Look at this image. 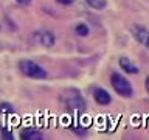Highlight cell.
<instances>
[{
    "instance_id": "8",
    "label": "cell",
    "mask_w": 149,
    "mask_h": 140,
    "mask_svg": "<svg viewBox=\"0 0 149 140\" xmlns=\"http://www.w3.org/2000/svg\"><path fill=\"white\" fill-rule=\"evenodd\" d=\"M20 139L22 140H42V134L34 128H26L20 132Z\"/></svg>"
},
{
    "instance_id": "6",
    "label": "cell",
    "mask_w": 149,
    "mask_h": 140,
    "mask_svg": "<svg viewBox=\"0 0 149 140\" xmlns=\"http://www.w3.org/2000/svg\"><path fill=\"white\" fill-rule=\"evenodd\" d=\"M34 39L44 47L54 45V34L51 31H37V33H34Z\"/></svg>"
},
{
    "instance_id": "1",
    "label": "cell",
    "mask_w": 149,
    "mask_h": 140,
    "mask_svg": "<svg viewBox=\"0 0 149 140\" xmlns=\"http://www.w3.org/2000/svg\"><path fill=\"white\" fill-rule=\"evenodd\" d=\"M62 98L65 107H67L68 112H73V114H82L84 111L87 109V104H86V100L82 98L81 92L78 89H68V90H64Z\"/></svg>"
},
{
    "instance_id": "3",
    "label": "cell",
    "mask_w": 149,
    "mask_h": 140,
    "mask_svg": "<svg viewBox=\"0 0 149 140\" xmlns=\"http://www.w3.org/2000/svg\"><path fill=\"white\" fill-rule=\"evenodd\" d=\"M110 84H112V87L115 89V92L118 93L120 97H126V98L132 97V93H134L132 84H130L129 79L126 76H123V75L113 72L110 75Z\"/></svg>"
},
{
    "instance_id": "13",
    "label": "cell",
    "mask_w": 149,
    "mask_h": 140,
    "mask_svg": "<svg viewBox=\"0 0 149 140\" xmlns=\"http://www.w3.org/2000/svg\"><path fill=\"white\" fill-rule=\"evenodd\" d=\"M16 2H17L19 5H30L31 0H16Z\"/></svg>"
},
{
    "instance_id": "2",
    "label": "cell",
    "mask_w": 149,
    "mask_h": 140,
    "mask_svg": "<svg viewBox=\"0 0 149 140\" xmlns=\"http://www.w3.org/2000/svg\"><path fill=\"white\" fill-rule=\"evenodd\" d=\"M19 70L25 75L28 78H33V79H45L48 76L45 69H42L39 64H36L34 61H30V59H22L19 62Z\"/></svg>"
},
{
    "instance_id": "11",
    "label": "cell",
    "mask_w": 149,
    "mask_h": 140,
    "mask_svg": "<svg viewBox=\"0 0 149 140\" xmlns=\"http://www.w3.org/2000/svg\"><path fill=\"white\" fill-rule=\"evenodd\" d=\"M74 31H76V34L86 37L88 34V27L86 25V23H78V25L74 27Z\"/></svg>"
},
{
    "instance_id": "7",
    "label": "cell",
    "mask_w": 149,
    "mask_h": 140,
    "mask_svg": "<svg viewBox=\"0 0 149 140\" xmlns=\"http://www.w3.org/2000/svg\"><path fill=\"white\" fill-rule=\"evenodd\" d=\"M120 67L123 69V72L129 73V75H135V73H138V67L135 65V62H134L132 59L126 58V56L120 58Z\"/></svg>"
},
{
    "instance_id": "12",
    "label": "cell",
    "mask_w": 149,
    "mask_h": 140,
    "mask_svg": "<svg viewBox=\"0 0 149 140\" xmlns=\"http://www.w3.org/2000/svg\"><path fill=\"white\" fill-rule=\"evenodd\" d=\"M74 2V0H58V3H61V5H72Z\"/></svg>"
},
{
    "instance_id": "5",
    "label": "cell",
    "mask_w": 149,
    "mask_h": 140,
    "mask_svg": "<svg viewBox=\"0 0 149 140\" xmlns=\"http://www.w3.org/2000/svg\"><path fill=\"white\" fill-rule=\"evenodd\" d=\"M93 100L101 106H107V104H110L112 97H110V93L107 90H104L102 87H95L93 89Z\"/></svg>"
},
{
    "instance_id": "9",
    "label": "cell",
    "mask_w": 149,
    "mask_h": 140,
    "mask_svg": "<svg viewBox=\"0 0 149 140\" xmlns=\"http://www.w3.org/2000/svg\"><path fill=\"white\" fill-rule=\"evenodd\" d=\"M0 114L11 115V114H14V107H13L11 104H9V103H6V101L0 103Z\"/></svg>"
},
{
    "instance_id": "4",
    "label": "cell",
    "mask_w": 149,
    "mask_h": 140,
    "mask_svg": "<svg viewBox=\"0 0 149 140\" xmlns=\"http://www.w3.org/2000/svg\"><path fill=\"white\" fill-rule=\"evenodd\" d=\"M130 31H132V34H134L135 39L149 50V30H148V28H144L141 25H134Z\"/></svg>"
},
{
    "instance_id": "14",
    "label": "cell",
    "mask_w": 149,
    "mask_h": 140,
    "mask_svg": "<svg viewBox=\"0 0 149 140\" xmlns=\"http://www.w3.org/2000/svg\"><path fill=\"white\" fill-rule=\"evenodd\" d=\"M144 86H146V90L149 92V76L146 78V81H144Z\"/></svg>"
},
{
    "instance_id": "10",
    "label": "cell",
    "mask_w": 149,
    "mask_h": 140,
    "mask_svg": "<svg viewBox=\"0 0 149 140\" xmlns=\"http://www.w3.org/2000/svg\"><path fill=\"white\" fill-rule=\"evenodd\" d=\"M86 2L88 3V6H92L95 9H102V8H106V5H107L106 0H86Z\"/></svg>"
}]
</instances>
